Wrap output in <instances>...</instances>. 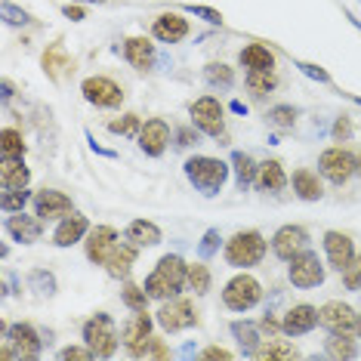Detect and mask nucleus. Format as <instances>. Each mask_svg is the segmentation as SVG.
I'll return each mask as SVG.
<instances>
[{"label": "nucleus", "instance_id": "obj_1", "mask_svg": "<svg viewBox=\"0 0 361 361\" xmlns=\"http://www.w3.org/2000/svg\"><path fill=\"white\" fill-rule=\"evenodd\" d=\"M185 278H188V266L183 257H164L158 266H154V272L145 278V293H149L152 300L176 297L185 287Z\"/></svg>", "mask_w": 361, "mask_h": 361}, {"label": "nucleus", "instance_id": "obj_2", "mask_svg": "<svg viewBox=\"0 0 361 361\" xmlns=\"http://www.w3.org/2000/svg\"><path fill=\"white\" fill-rule=\"evenodd\" d=\"M185 176L188 183H192L198 192H204L210 198V195H216L219 188L226 185L228 179V167L219 158H207V154H198V158H188L185 161Z\"/></svg>", "mask_w": 361, "mask_h": 361}, {"label": "nucleus", "instance_id": "obj_3", "mask_svg": "<svg viewBox=\"0 0 361 361\" xmlns=\"http://www.w3.org/2000/svg\"><path fill=\"white\" fill-rule=\"evenodd\" d=\"M0 355L6 361L10 358H22L31 361L40 355V336L31 324H4V346H0Z\"/></svg>", "mask_w": 361, "mask_h": 361}, {"label": "nucleus", "instance_id": "obj_4", "mask_svg": "<svg viewBox=\"0 0 361 361\" xmlns=\"http://www.w3.org/2000/svg\"><path fill=\"white\" fill-rule=\"evenodd\" d=\"M266 257V238L259 232H238L232 241L226 244V259L235 269H250Z\"/></svg>", "mask_w": 361, "mask_h": 361}, {"label": "nucleus", "instance_id": "obj_5", "mask_svg": "<svg viewBox=\"0 0 361 361\" xmlns=\"http://www.w3.org/2000/svg\"><path fill=\"white\" fill-rule=\"evenodd\" d=\"M84 340H87V346L93 349L99 358L114 355V349H118V331H114V322L105 315V312L93 315L84 324Z\"/></svg>", "mask_w": 361, "mask_h": 361}, {"label": "nucleus", "instance_id": "obj_6", "mask_svg": "<svg viewBox=\"0 0 361 361\" xmlns=\"http://www.w3.org/2000/svg\"><path fill=\"white\" fill-rule=\"evenodd\" d=\"M259 300H262V287L257 278H250V275H235L223 290V302L232 312H247L257 306Z\"/></svg>", "mask_w": 361, "mask_h": 361}, {"label": "nucleus", "instance_id": "obj_7", "mask_svg": "<svg viewBox=\"0 0 361 361\" xmlns=\"http://www.w3.org/2000/svg\"><path fill=\"white\" fill-rule=\"evenodd\" d=\"M287 278H290L293 287H302V290H309V287H318L324 281V266L322 259H318V253H312L309 247L297 253V257L290 259V269H287Z\"/></svg>", "mask_w": 361, "mask_h": 361}, {"label": "nucleus", "instance_id": "obj_8", "mask_svg": "<svg viewBox=\"0 0 361 361\" xmlns=\"http://www.w3.org/2000/svg\"><path fill=\"white\" fill-rule=\"evenodd\" d=\"M188 111H192V121H195V127H198L201 133H207V136H223V130H226L223 105L213 99V96H201V99H195Z\"/></svg>", "mask_w": 361, "mask_h": 361}, {"label": "nucleus", "instance_id": "obj_9", "mask_svg": "<svg viewBox=\"0 0 361 361\" xmlns=\"http://www.w3.org/2000/svg\"><path fill=\"white\" fill-rule=\"evenodd\" d=\"M80 93H84V99L90 105H96V109H118V105L124 102L121 87L109 78H87L84 84H80Z\"/></svg>", "mask_w": 361, "mask_h": 361}, {"label": "nucleus", "instance_id": "obj_10", "mask_svg": "<svg viewBox=\"0 0 361 361\" xmlns=\"http://www.w3.org/2000/svg\"><path fill=\"white\" fill-rule=\"evenodd\" d=\"M318 170H322L331 183L343 185L355 173V154H349L346 149H327V152H322V158H318Z\"/></svg>", "mask_w": 361, "mask_h": 361}, {"label": "nucleus", "instance_id": "obj_11", "mask_svg": "<svg viewBox=\"0 0 361 361\" xmlns=\"http://www.w3.org/2000/svg\"><path fill=\"white\" fill-rule=\"evenodd\" d=\"M318 318H322V327H327L331 334H352L358 327V315L355 309L346 306V302H324L318 309Z\"/></svg>", "mask_w": 361, "mask_h": 361}, {"label": "nucleus", "instance_id": "obj_12", "mask_svg": "<svg viewBox=\"0 0 361 361\" xmlns=\"http://www.w3.org/2000/svg\"><path fill=\"white\" fill-rule=\"evenodd\" d=\"M309 247V232L302 226H284L278 228L275 238H272V250L278 259H287L290 262L297 253H302Z\"/></svg>", "mask_w": 361, "mask_h": 361}, {"label": "nucleus", "instance_id": "obj_13", "mask_svg": "<svg viewBox=\"0 0 361 361\" xmlns=\"http://www.w3.org/2000/svg\"><path fill=\"white\" fill-rule=\"evenodd\" d=\"M149 340H152V318H149V312H133V315L127 318V324H124V346L130 349V355L142 358Z\"/></svg>", "mask_w": 361, "mask_h": 361}, {"label": "nucleus", "instance_id": "obj_14", "mask_svg": "<svg viewBox=\"0 0 361 361\" xmlns=\"http://www.w3.org/2000/svg\"><path fill=\"white\" fill-rule=\"evenodd\" d=\"M195 322H198V318H195V309L188 300H170L158 309V324L170 334L185 331V327H192Z\"/></svg>", "mask_w": 361, "mask_h": 361}, {"label": "nucleus", "instance_id": "obj_15", "mask_svg": "<svg viewBox=\"0 0 361 361\" xmlns=\"http://www.w3.org/2000/svg\"><path fill=\"white\" fill-rule=\"evenodd\" d=\"M118 247V232L111 226H96L87 232V259L96 266H105L111 250Z\"/></svg>", "mask_w": 361, "mask_h": 361}, {"label": "nucleus", "instance_id": "obj_16", "mask_svg": "<svg viewBox=\"0 0 361 361\" xmlns=\"http://www.w3.org/2000/svg\"><path fill=\"white\" fill-rule=\"evenodd\" d=\"M167 142H170V127L164 124L161 118L145 121L142 130H139V149L145 154H152V158H161L164 149H167Z\"/></svg>", "mask_w": 361, "mask_h": 361}, {"label": "nucleus", "instance_id": "obj_17", "mask_svg": "<svg viewBox=\"0 0 361 361\" xmlns=\"http://www.w3.org/2000/svg\"><path fill=\"white\" fill-rule=\"evenodd\" d=\"M35 213L40 219H62V216H68V213H75V210H71L68 195L53 192V188H44V192L35 198Z\"/></svg>", "mask_w": 361, "mask_h": 361}, {"label": "nucleus", "instance_id": "obj_18", "mask_svg": "<svg viewBox=\"0 0 361 361\" xmlns=\"http://www.w3.org/2000/svg\"><path fill=\"white\" fill-rule=\"evenodd\" d=\"M315 324H322V318H318V309L302 302V306H293V309L284 315L281 331H284L287 336H302V334H309Z\"/></svg>", "mask_w": 361, "mask_h": 361}, {"label": "nucleus", "instance_id": "obj_19", "mask_svg": "<svg viewBox=\"0 0 361 361\" xmlns=\"http://www.w3.org/2000/svg\"><path fill=\"white\" fill-rule=\"evenodd\" d=\"M324 250H327V259H331V266L336 269V272H343V269H346L349 262L355 259L352 238L343 235V232H327L324 235Z\"/></svg>", "mask_w": 361, "mask_h": 361}, {"label": "nucleus", "instance_id": "obj_20", "mask_svg": "<svg viewBox=\"0 0 361 361\" xmlns=\"http://www.w3.org/2000/svg\"><path fill=\"white\" fill-rule=\"evenodd\" d=\"M188 35V22L183 19V16L176 13H164L154 19V37L161 40V44H179Z\"/></svg>", "mask_w": 361, "mask_h": 361}, {"label": "nucleus", "instance_id": "obj_21", "mask_svg": "<svg viewBox=\"0 0 361 361\" xmlns=\"http://www.w3.org/2000/svg\"><path fill=\"white\" fill-rule=\"evenodd\" d=\"M40 223H44V219L37 216H25V213H16V216H10L6 219V232H10L16 241H22V244H35L37 238H40Z\"/></svg>", "mask_w": 361, "mask_h": 361}, {"label": "nucleus", "instance_id": "obj_22", "mask_svg": "<svg viewBox=\"0 0 361 361\" xmlns=\"http://www.w3.org/2000/svg\"><path fill=\"white\" fill-rule=\"evenodd\" d=\"M90 232V223H87V216H80V213H71V216H65L59 228H56V235H53V241L59 244V247H71L75 241H80Z\"/></svg>", "mask_w": 361, "mask_h": 361}, {"label": "nucleus", "instance_id": "obj_23", "mask_svg": "<svg viewBox=\"0 0 361 361\" xmlns=\"http://www.w3.org/2000/svg\"><path fill=\"white\" fill-rule=\"evenodd\" d=\"M124 56H127V62L133 65V68L145 71V68H152L154 65V44L149 37H130L124 44Z\"/></svg>", "mask_w": 361, "mask_h": 361}, {"label": "nucleus", "instance_id": "obj_24", "mask_svg": "<svg viewBox=\"0 0 361 361\" xmlns=\"http://www.w3.org/2000/svg\"><path fill=\"white\" fill-rule=\"evenodd\" d=\"M28 167L22 164V158H4L0 164V185H4V192H13V188H28Z\"/></svg>", "mask_w": 361, "mask_h": 361}, {"label": "nucleus", "instance_id": "obj_25", "mask_svg": "<svg viewBox=\"0 0 361 361\" xmlns=\"http://www.w3.org/2000/svg\"><path fill=\"white\" fill-rule=\"evenodd\" d=\"M127 241L136 247H154V244H161V228L149 219H133L127 226Z\"/></svg>", "mask_w": 361, "mask_h": 361}, {"label": "nucleus", "instance_id": "obj_26", "mask_svg": "<svg viewBox=\"0 0 361 361\" xmlns=\"http://www.w3.org/2000/svg\"><path fill=\"white\" fill-rule=\"evenodd\" d=\"M136 244H118V247L111 250V257H109V275L111 278H127L130 275V269H133V262H136Z\"/></svg>", "mask_w": 361, "mask_h": 361}, {"label": "nucleus", "instance_id": "obj_27", "mask_svg": "<svg viewBox=\"0 0 361 361\" xmlns=\"http://www.w3.org/2000/svg\"><path fill=\"white\" fill-rule=\"evenodd\" d=\"M257 183L262 192H281L287 185V176H284V167L278 161H262L259 164V173H257Z\"/></svg>", "mask_w": 361, "mask_h": 361}, {"label": "nucleus", "instance_id": "obj_28", "mask_svg": "<svg viewBox=\"0 0 361 361\" xmlns=\"http://www.w3.org/2000/svg\"><path fill=\"white\" fill-rule=\"evenodd\" d=\"M241 65L250 71H272L275 68V56L266 50V47L259 44H250L241 50Z\"/></svg>", "mask_w": 361, "mask_h": 361}, {"label": "nucleus", "instance_id": "obj_29", "mask_svg": "<svg viewBox=\"0 0 361 361\" xmlns=\"http://www.w3.org/2000/svg\"><path fill=\"white\" fill-rule=\"evenodd\" d=\"M293 192H297L302 201H318L324 195L322 183H318V176L312 173V170H297V173H293Z\"/></svg>", "mask_w": 361, "mask_h": 361}, {"label": "nucleus", "instance_id": "obj_30", "mask_svg": "<svg viewBox=\"0 0 361 361\" xmlns=\"http://www.w3.org/2000/svg\"><path fill=\"white\" fill-rule=\"evenodd\" d=\"M232 164H235V176H238V188H247L250 183H257V173H259V167L253 164V158L247 152H235L232 154Z\"/></svg>", "mask_w": 361, "mask_h": 361}, {"label": "nucleus", "instance_id": "obj_31", "mask_svg": "<svg viewBox=\"0 0 361 361\" xmlns=\"http://www.w3.org/2000/svg\"><path fill=\"white\" fill-rule=\"evenodd\" d=\"M324 349L331 358H355L358 355V346L349 340V334H331L324 343Z\"/></svg>", "mask_w": 361, "mask_h": 361}, {"label": "nucleus", "instance_id": "obj_32", "mask_svg": "<svg viewBox=\"0 0 361 361\" xmlns=\"http://www.w3.org/2000/svg\"><path fill=\"white\" fill-rule=\"evenodd\" d=\"M232 334L238 336V343H241L244 355H253V352L259 349V334H257V324H250V322H235V324H232Z\"/></svg>", "mask_w": 361, "mask_h": 361}, {"label": "nucleus", "instance_id": "obj_33", "mask_svg": "<svg viewBox=\"0 0 361 361\" xmlns=\"http://www.w3.org/2000/svg\"><path fill=\"white\" fill-rule=\"evenodd\" d=\"M297 355V349L290 346L287 340H266V343H259V349L253 352V358H293Z\"/></svg>", "mask_w": 361, "mask_h": 361}, {"label": "nucleus", "instance_id": "obj_34", "mask_svg": "<svg viewBox=\"0 0 361 361\" xmlns=\"http://www.w3.org/2000/svg\"><path fill=\"white\" fill-rule=\"evenodd\" d=\"M0 154L4 158H22L25 154V142H22L19 130H4L0 133Z\"/></svg>", "mask_w": 361, "mask_h": 361}, {"label": "nucleus", "instance_id": "obj_35", "mask_svg": "<svg viewBox=\"0 0 361 361\" xmlns=\"http://www.w3.org/2000/svg\"><path fill=\"white\" fill-rule=\"evenodd\" d=\"M185 284L192 287L195 293H207V290H210V269L204 266V262H195V266H188Z\"/></svg>", "mask_w": 361, "mask_h": 361}, {"label": "nucleus", "instance_id": "obj_36", "mask_svg": "<svg viewBox=\"0 0 361 361\" xmlns=\"http://www.w3.org/2000/svg\"><path fill=\"white\" fill-rule=\"evenodd\" d=\"M121 297H124L130 312H145L149 309V300H152L149 293H145V287H136V284H127L124 290H121Z\"/></svg>", "mask_w": 361, "mask_h": 361}, {"label": "nucleus", "instance_id": "obj_37", "mask_svg": "<svg viewBox=\"0 0 361 361\" xmlns=\"http://www.w3.org/2000/svg\"><path fill=\"white\" fill-rule=\"evenodd\" d=\"M204 78H207V84H213V87H232V80H235L232 68L223 62H210L207 68H204Z\"/></svg>", "mask_w": 361, "mask_h": 361}, {"label": "nucleus", "instance_id": "obj_38", "mask_svg": "<svg viewBox=\"0 0 361 361\" xmlns=\"http://www.w3.org/2000/svg\"><path fill=\"white\" fill-rule=\"evenodd\" d=\"M275 84H278V80H275L272 71H247V87H250L257 96L272 93Z\"/></svg>", "mask_w": 361, "mask_h": 361}, {"label": "nucleus", "instance_id": "obj_39", "mask_svg": "<svg viewBox=\"0 0 361 361\" xmlns=\"http://www.w3.org/2000/svg\"><path fill=\"white\" fill-rule=\"evenodd\" d=\"M44 68H47V75H50V78L59 75V68H68V56H65L62 44H53L50 47V53L44 56Z\"/></svg>", "mask_w": 361, "mask_h": 361}, {"label": "nucleus", "instance_id": "obj_40", "mask_svg": "<svg viewBox=\"0 0 361 361\" xmlns=\"http://www.w3.org/2000/svg\"><path fill=\"white\" fill-rule=\"evenodd\" d=\"M25 201H28V188H13V192H4L0 207H4L6 213H19L22 207H25Z\"/></svg>", "mask_w": 361, "mask_h": 361}, {"label": "nucleus", "instance_id": "obj_41", "mask_svg": "<svg viewBox=\"0 0 361 361\" xmlns=\"http://www.w3.org/2000/svg\"><path fill=\"white\" fill-rule=\"evenodd\" d=\"M109 130H111V133H121V136H139V130H142V124H139L136 114H124V118L111 121Z\"/></svg>", "mask_w": 361, "mask_h": 361}, {"label": "nucleus", "instance_id": "obj_42", "mask_svg": "<svg viewBox=\"0 0 361 361\" xmlns=\"http://www.w3.org/2000/svg\"><path fill=\"white\" fill-rule=\"evenodd\" d=\"M269 121H272L278 130H287V127H293V121H297V111H293L290 105H278V109L269 111Z\"/></svg>", "mask_w": 361, "mask_h": 361}, {"label": "nucleus", "instance_id": "obj_43", "mask_svg": "<svg viewBox=\"0 0 361 361\" xmlns=\"http://www.w3.org/2000/svg\"><path fill=\"white\" fill-rule=\"evenodd\" d=\"M343 281H346L349 290H361V253L343 269Z\"/></svg>", "mask_w": 361, "mask_h": 361}, {"label": "nucleus", "instance_id": "obj_44", "mask_svg": "<svg viewBox=\"0 0 361 361\" xmlns=\"http://www.w3.org/2000/svg\"><path fill=\"white\" fill-rule=\"evenodd\" d=\"M62 358L65 361H87V358H96V352L90 349V346H68V349H62Z\"/></svg>", "mask_w": 361, "mask_h": 361}, {"label": "nucleus", "instance_id": "obj_45", "mask_svg": "<svg viewBox=\"0 0 361 361\" xmlns=\"http://www.w3.org/2000/svg\"><path fill=\"white\" fill-rule=\"evenodd\" d=\"M216 250H219V232H213V228H210V232L204 235V241H201V257L207 259V257H213Z\"/></svg>", "mask_w": 361, "mask_h": 361}, {"label": "nucleus", "instance_id": "obj_46", "mask_svg": "<svg viewBox=\"0 0 361 361\" xmlns=\"http://www.w3.org/2000/svg\"><path fill=\"white\" fill-rule=\"evenodd\" d=\"M170 352H167V346H164V340H158V336H152L149 340V346H145V352H142V358H167Z\"/></svg>", "mask_w": 361, "mask_h": 361}, {"label": "nucleus", "instance_id": "obj_47", "mask_svg": "<svg viewBox=\"0 0 361 361\" xmlns=\"http://www.w3.org/2000/svg\"><path fill=\"white\" fill-rule=\"evenodd\" d=\"M4 16H6V22H10V25H25V22H28V13L16 10V6L10 4V0H6V4H4Z\"/></svg>", "mask_w": 361, "mask_h": 361}, {"label": "nucleus", "instance_id": "obj_48", "mask_svg": "<svg viewBox=\"0 0 361 361\" xmlns=\"http://www.w3.org/2000/svg\"><path fill=\"white\" fill-rule=\"evenodd\" d=\"M195 16H201V19H207V22H213V25H219L223 22V16H219L216 10H207V6H188Z\"/></svg>", "mask_w": 361, "mask_h": 361}, {"label": "nucleus", "instance_id": "obj_49", "mask_svg": "<svg viewBox=\"0 0 361 361\" xmlns=\"http://www.w3.org/2000/svg\"><path fill=\"white\" fill-rule=\"evenodd\" d=\"M349 133H352L349 118H340V121H336V124H334V139H343V142H346Z\"/></svg>", "mask_w": 361, "mask_h": 361}, {"label": "nucleus", "instance_id": "obj_50", "mask_svg": "<svg viewBox=\"0 0 361 361\" xmlns=\"http://www.w3.org/2000/svg\"><path fill=\"white\" fill-rule=\"evenodd\" d=\"M204 358H207V361H228V358H232V352L219 349V346H210V349H204Z\"/></svg>", "mask_w": 361, "mask_h": 361}, {"label": "nucleus", "instance_id": "obj_51", "mask_svg": "<svg viewBox=\"0 0 361 361\" xmlns=\"http://www.w3.org/2000/svg\"><path fill=\"white\" fill-rule=\"evenodd\" d=\"M300 68H302V71H306V75H309V78H318V80H324V84H327V80H331V78H327V71H322V68H315V65H306V62H300Z\"/></svg>", "mask_w": 361, "mask_h": 361}, {"label": "nucleus", "instance_id": "obj_52", "mask_svg": "<svg viewBox=\"0 0 361 361\" xmlns=\"http://www.w3.org/2000/svg\"><path fill=\"white\" fill-rule=\"evenodd\" d=\"M65 16H68L71 22H80L84 19V10H80V6H65Z\"/></svg>", "mask_w": 361, "mask_h": 361}, {"label": "nucleus", "instance_id": "obj_53", "mask_svg": "<svg viewBox=\"0 0 361 361\" xmlns=\"http://www.w3.org/2000/svg\"><path fill=\"white\" fill-rule=\"evenodd\" d=\"M259 327H262V331H269V334H275V331H278V324L272 322V318H262Z\"/></svg>", "mask_w": 361, "mask_h": 361}, {"label": "nucleus", "instance_id": "obj_54", "mask_svg": "<svg viewBox=\"0 0 361 361\" xmlns=\"http://www.w3.org/2000/svg\"><path fill=\"white\" fill-rule=\"evenodd\" d=\"M192 142V130H183V133H179V145H188Z\"/></svg>", "mask_w": 361, "mask_h": 361}, {"label": "nucleus", "instance_id": "obj_55", "mask_svg": "<svg viewBox=\"0 0 361 361\" xmlns=\"http://www.w3.org/2000/svg\"><path fill=\"white\" fill-rule=\"evenodd\" d=\"M10 96H13V84L10 80H4V99H10Z\"/></svg>", "mask_w": 361, "mask_h": 361}, {"label": "nucleus", "instance_id": "obj_56", "mask_svg": "<svg viewBox=\"0 0 361 361\" xmlns=\"http://www.w3.org/2000/svg\"><path fill=\"white\" fill-rule=\"evenodd\" d=\"M355 173H361V154L355 158Z\"/></svg>", "mask_w": 361, "mask_h": 361}, {"label": "nucleus", "instance_id": "obj_57", "mask_svg": "<svg viewBox=\"0 0 361 361\" xmlns=\"http://www.w3.org/2000/svg\"><path fill=\"white\" fill-rule=\"evenodd\" d=\"M355 331H358V334H361V315H358V327H355Z\"/></svg>", "mask_w": 361, "mask_h": 361}]
</instances>
